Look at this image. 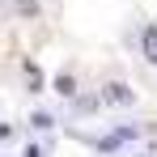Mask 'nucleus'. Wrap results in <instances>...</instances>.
Wrapping results in <instances>:
<instances>
[{
	"label": "nucleus",
	"mask_w": 157,
	"mask_h": 157,
	"mask_svg": "<svg viewBox=\"0 0 157 157\" xmlns=\"http://www.w3.org/2000/svg\"><path fill=\"white\" fill-rule=\"evenodd\" d=\"M106 102L128 106V102H132V89H128V85H106Z\"/></svg>",
	"instance_id": "1"
},
{
	"label": "nucleus",
	"mask_w": 157,
	"mask_h": 157,
	"mask_svg": "<svg viewBox=\"0 0 157 157\" xmlns=\"http://www.w3.org/2000/svg\"><path fill=\"white\" fill-rule=\"evenodd\" d=\"M144 59H149V64H157V26L144 30Z\"/></svg>",
	"instance_id": "2"
},
{
	"label": "nucleus",
	"mask_w": 157,
	"mask_h": 157,
	"mask_svg": "<svg viewBox=\"0 0 157 157\" xmlns=\"http://www.w3.org/2000/svg\"><path fill=\"white\" fill-rule=\"evenodd\" d=\"M55 89H59L64 98H72V77H59V81H55Z\"/></svg>",
	"instance_id": "3"
},
{
	"label": "nucleus",
	"mask_w": 157,
	"mask_h": 157,
	"mask_svg": "<svg viewBox=\"0 0 157 157\" xmlns=\"http://www.w3.org/2000/svg\"><path fill=\"white\" fill-rule=\"evenodd\" d=\"M26 157H43V149H26Z\"/></svg>",
	"instance_id": "4"
}]
</instances>
